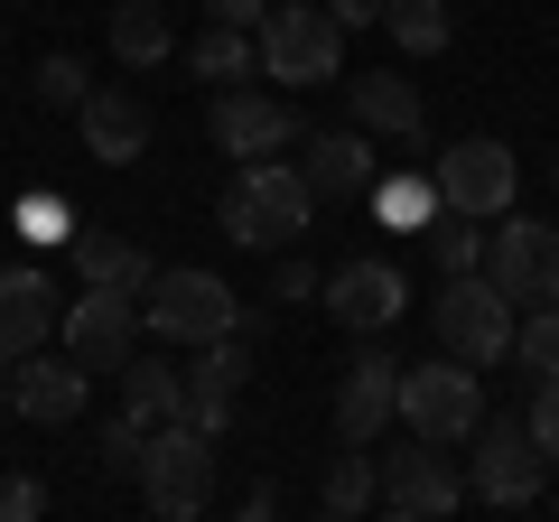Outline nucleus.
I'll use <instances>...</instances> for the list:
<instances>
[{"label": "nucleus", "instance_id": "f257e3e1", "mask_svg": "<svg viewBox=\"0 0 559 522\" xmlns=\"http://www.w3.org/2000/svg\"><path fill=\"white\" fill-rule=\"evenodd\" d=\"M215 224L242 252H289V242L318 234V187H308L299 159H242L234 187L215 197Z\"/></svg>", "mask_w": 559, "mask_h": 522}, {"label": "nucleus", "instance_id": "f03ea898", "mask_svg": "<svg viewBox=\"0 0 559 522\" xmlns=\"http://www.w3.org/2000/svg\"><path fill=\"white\" fill-rule=\"evenodd\" d=\"M252 57H261V75H280V94L345 84V28L326 20V0H280L252 28Z\"/></svg>", "mask_w": 559, "mask_h": 522}, {"label": "nucleus", "instance_id": "7ed1b4c3", "mask_svg": "<svg viewBox=\"0 0 559 522\" xmlns=\"http://www.w3.org/2000/svg\"><path fill=\"white\" fill-rule=\"evenodd\" d=\"M392 420L411 429V439H429V448L476 439V429H485V382H476V364H457V355H439V364H401V402H392Z\"/></svg>", "mask_w": 559, "mask_h": 522}, {"label": "nucleus", "instance_id": "20e7f679", "mask_svg": "<svg viewBox=\"0 0 559 522\" xmlns=\"http://www.w3.org/2000/svg\"><path fill=\"white\" fill-rule=\"evenodd\" d=\"M140 327L168 345H215V336H252V308L215 281V271H159L140 289Z\"/></svg>", "mask_w": 559, "mask_h": 522}, {"label": "nucleus", "instance_id": "39448f33", "mask_svg": "<svg viewBox=\"0 0 559 522\" xmlns=\"http://www.w3.org/2000/svg\"><path fill=\"white\" fill-rule=\"evenodd\" d=\"M140 495H150L159 522H197L205 495H215V439L187 429V420L150 429V448H140Z\"/></svg>", "mask_w": 559, "mask_h": 522}, {"label": "nucleus", "instance_id": "423d86ee", "mask_svg": "<svg viewBox=\"0 0 559 522\" xmlns=\"http://www.w3.org/2000/svg\"><path fill=\"white\" fill-rule=\"evenodd\" d=\"M485 281H495L513 308H550L559 299V224L495 215L485 224Z\"/></svg>", "mask_w": 559, "mask_h": 522}, {"label": "nucleus", "instance_id": "0eeeda50", "mask_svg": "<svg viewBox=\"0 0 559 522\" xmlns=\"http://www.w3.org/2000/svg\"><path fill=\"white\" fill-rule=\"evenodd\" d=\"M513 318H522V308L503 299L485 271H466V281H448L439 299H429V327H439V345L457 364H503V355H513Z\"/></svg>", "mask_w": 559, "mask_h": 522}, {"label": "nucleus", "instance_id": "6e6552de", "mask_svg": "<svg viewBox=\"0 0 559 522\" xmlns=\"http://www.w3.org/2000/svg\"><path fill=\"white\" fill-rule=\"evenodd\" d=\"M429 178H439V205H448V215H466V224H495V215H513V187H522V168H513V150H503V141H485V131H476V141H448Z\"/></svg>", "mask_w": 559, "mask_h": 522}, {"label": "nucleus", "instance_id": "1a4fd4ad", "mask_svg": "<svg viewBox=\"0 0 559 522\" xmlns=\"http://www.w3.org/2000/svg\"><path fill=\"white\" fill-rule=\"evenodd\" d=\"M205 131H215V150L224 159H280V150H299L308 131H299V103L289 94H252V84H224L215 94V112H205Z\"/></svg>", "mask_w": 559, "mask_h": 522}, {"label": "nucleus", "instance_id": "9d476101", "mask_svg": "<svg viewBox=\"0 0 559 522\" xmlns=\"http://www.w3.org/2000/svg\"><path fill=\"white\" fill-rule=\"evenodd\" d=\"M540 485H550V458L532 448V429H522V420H485V429H476V458H466V495H485V503H532Z\"/></svg>", "mask_w": 559, "mask_h": 522}, {"label": "nucleus", "instance_id": "9b49d317", "mask_svg": "<svg viewBox=\"0 0 559 522\" xmlns=\"http://www.w3.org/2000/svg\"><path fill=\"white\" fill-rule=\"evenodd\" d=\"M318 299H326V318H336V327H355V336H382V327L411 308V281H401V261L364 252V261H345V271H326Z\"/></svg>", "mask_w": 559, "mask_h": 522}, {"label": "nucleus", "instance_id": "f8f14e48", "mask_svg": "<svg viewBox=\"0 0 559 522\" xmlns=\"http://www.w3.org/2000/svg\"><path fill=\"white\" fill-rule=\"evenodd\" d=\"M66 355L84 364V373H121L131 364V327H140V299L131 289H84V299H66Z\"/></svg>", "mask_w": 559, "mask_h": 522}, {"label": "nucleus", "instance_id": "ddd939ff", "mask_svg": "<svg viewBox=\"0 0 559 522\" xmlns=\"http://www.w3.org/2000/svg\"><path fill=\"white\" fill-rule=\"evenodd\" d=\"M382 495H392V513H419V522H448L466 503V476L448 466V448H429V439H411V448H392L382 458Z\"/></svg>", "mask_w": 559, "mask_h": 522}, {"label": "nucleus", "instance_id": "4468645a", "mask_svg": "<svg viewBox=\"0 0 559 522\" xmlns=\"http://www.w3.org/2000/svg\"><path fill=\"white\" fill-rule=\"evenodd\" d=\"M84 392H94V373H84L75 355H20L10 364V411H20V420H38V429H66L84 411Z\"/></svg>", "mask_w": 559, "mask_h": 522}, {"label": "nucleus", "instance_id": "2eb2a0df", "mask_svg": "<svg viewBox=\"0 0 559 522\" xmlns=\"http://www.w3.org/2000/svg\"><path fill=\"white\" fill-rule=\"evenodd\" d=\"M299 168H308V187H318V205L336 197V205H364L373 197V178H382V150H373V131H318V141H299Z\"/></svg>", "mask_w": 559, "mask_h": 522}, {"label": "nucleus", "instance_id": "dca6fc26", "mask_svg": "<svg viewBox=\"0 0 559 522\" xmlns=\"http://www.w3.org/2000/svg\"><path fill=\"white\" fill-rule=\"evenodd\" d=\"M47 336H57V281H47L38 261H10L0 271V364L38 355Z\"/></svg>", "mask_w": 559, "mask_h": 522}, {"label": "nucleus", "instance_id": "f3484780", "mask_svg": "<svg viewBox=\"0 0 559 522\" xmlns=\"http://www.w3.org/2000/svg\"><path fill=\"white\" fill-rule=\"evenodd\" d=\"M392 402H401V364H392V355H355V364H345V382H336V439H345V448L382 439Z\"/></svg>", "mask_w": 559, "mask_h": 522}, {"label": "nucleus", "instance_id": "a211bd4d", "mask_svg": "<svg viewBox=\"0 0 559 522\" xmlns=\"http://www.w3.org/2000/svg\"><path fill=\"white\" fill-rule=\"evenodd\" d=\"M345 103H355V131H373V141H419L429 131L411 75H345Z\"/></svg>", "mask_w": 559, "mask_h": 522}, {"label": "nucleus", "instance_id": "6ab92c4d", "mask_svg": "<svg viewBox=\"0 0 559 522\" xmlns=\"http://www.w3.org/2000/svg\"><path fill=\"white\" fill-rule=\"evenodd\" d=\"M75 121H84V150H94L103 168H131L140 150H150V112H140L131 94H103V84H94Z\"/></svg>", "mask_w": 559, "mask_h": 522}, {"label": "nucleus", "instance_id": "aec40b11", "mask_svg": "<svg viewBox=\"0 0 559 522\" xmlns=\"http://www.w3.org/2000/svg\"><path fill=\"white\" fill-rule=\"evenodd\" d=\"M66 252H75V281H84V289H131V299H140V289L159 281V261L140 252V242H121V234H94V224H84V234L66 242Z\"/></svg>", "mask_w": 559, "mask_h": 522}, {"label": "nucleus", "instance_id": "412c9836", "mask_svg": "<svg viewBox=\"0 0 559 522\" xmlns=\"http://www.w3.org/2000/svg\"><path fill=\"white\" fill-rule=\"evenodd\" d=\"M364 205H373V224H392V234H429V224L448 215V205H439V178H429V168H382Z\"/></svg>", "mask_w": 559, "mask_h": 522}, {"label": "nucleus", "instance_id": "4be33fe9", "mask_svg": "<svg viewBox=\"0 0 559 522\" xmlns=\"http://www.w3.org/2000/svg\"><path fill=\"white\" fill-rule=\"evenodd\" d=\"M178 402H187V373H178V364H159V355H131V364H121V420L168 429V420H178Z\"/></svg>", "mask_w": 559, "mask_h": 522}, {"label": "nucleus", "instance_id": "5701e85b", "mask_svg": "<svg viewBox=\"0 0 559 522\" xmlns=\"http://www.w3.org/2000/svg\"><path fill=\"white\" fill-rule=\"evenodd\" d=\"M168 47H178V28H168L159 0H121V10H112V57L131 66V75H140V66H159Z\"/></svg>", "mask_w": 559, "mask_h": 522}, {"label": "nucleus", "instance_id": "b1692460", "mask_svg": "<svg viewBox=\"0 0 559 522\" xmlns=\"http://www.w3.org/2000/svg\"><path fill=\"white\" fill-rule=\"evenodd\" d=\"M382 28H392L401 57H448V38H457L448 0H392V10H382Z\"/></svg>", "mask_w": 559, "mask_h": 522}, {"label": "nucleus", "instance_id": "393cba45", "mask_svg": "<svg viewBox=\"0 0 559 522\" xmlns=\"http://www.w3.org/2000/svg\"><path fill=\"white\" fill-rule=\"evenodd\" d=\"M187 66H197V75H224V84H234V75H252V28H215V20H205L197 28V47H187Z\"/></svg>", "mask_w": 559, "mask_h": 522}, {"label": "nucleus", "instance_id": "a878e982", "mask_svg": "<svg viewBox=\"0 0 559 522\" xmlns=\"http://www.w3.org/2000/svg\"><path fill=\"white\" fill-rule=\"evenodd\" d=\"M513 364H522V373H559V299L550 308H522V318H513Z\"/></svg>", "mask_w": 559, "mask_h": 522}, {"label": "nucleus", "instance_id": "bb28decb", "mask_svg": "<svg viewBox=\"0 0 559 522\" xmlns=\"http://www.w3.org/2000/svg\"><path fill=\"white\" fill-rule=\"evenodd\" d=\"M234 382H215V373H197V364H187V402H178V420L187 429H205V439H224V429H234Z\"/></svg>", "mask_w": 559, "mask_h": 522}, {"label": "nucleus", "instance_id": "cd10ccee", "mask_svg": "<svg viewBox=\"0 0 559 522\" xmlns=\"http://www.w3.org/2000/svg\"><path fill=\"white\" fill-rule=\"evenodd\" d=\"M28 94H38L47 112H84V94H94V66H84V57H38Z\"/></svg>", "mask_w": 559, "mask_h": 522}, {"label": "nucleus", "instance_id": "c85d7f7f", "mask_svg": "<svg viewBox=\"0 0 559 522\" xmlns=\"http://www.w3.org/2000/svg\"><path fill=\"white\" fill-rule=\"evenodd\" d=\"M373 495H382V466H364L355 448H345V458L326 466V513H336V522H364V503H373Z\"/></svg>", "mask_w": 559, "mask_h": 522}, {"label": "nucleus", "instance_id": "c756f323", "mask_svg": "<svg viewBox=\"0 0 559 522\" xmlns=\"http://www.w3.org/2000/svg\"><path fill=\"white\" fill-rule=\"evenodd\" d=\"M429 261H439L448 281H466V271H485V224H466V215L429 224Z\"/></svg>", "mask_w": 559, "mask_h": 522}, {"label": "nucleus", "instance_id": "7c9ffc66", "mask_svg": "<svg viewBox=\"0 0 559 522\" xmlns=\"http://www.w3.org/2000/svg\"><path fill=\"white\" fill-rule=\"evenodd\" d=\"M522 429H532V448L559 466V373H540V382H532V411H522Z\"/></svg>", "mask_w": 559, "mask_h": 522}, {"label": "nucleus", "instance_id": "2f4dec72", "mask_svg": "<svg viewBox=\"0 0 559 522\" xmlns=\"http://www.w3.org/2000/svg\"><path fill=\"white\" fill-rule=\"evenodd\" d=\"M197 373H215V382H252V336H215V345H197Z\"/></svg>", "mask_w": 559, "mask_h": 522}, {"label": "nucleus", "instance_id": "473e14b6", "mask_svg": "<svg viewBox=\"0 0 559 522\" xmlns=\"http://www.w3.org/2000/svg\"><path fill=\"white\" fill-rule=\"evenodd\" d=\"M0 522H47V485L38 476H0Z\"/></svg>", "mask_w": 559, "mask_h": 522}, {"label": "nucleus", "instance_id": "72a5a7b5", "mask_svg": "<svg viewBox=\"0 0 559 522\" xmlns=\"http://www.w3.org/2000/svg\"><path fill=\"white\" fill-rule=\"evenodd\" d=\"M140 448H150V429H140V420L103 429V466H112V476H140Z\"/></svg>", "mask_w": 559, "mask_h": 522}, {"label": "nucleus", "instance_id": "f704fd0d", "mask_svg": "<svg viewBox=\"0 0 559 522\" xmlns=\"http://www.w3.org/2000/svg\"><path fill=\"white\" fill-rule=\"evenodd\" d=\"M28 234H38V242H75V215H66V197H28Z\"/></svg>", "mask_w": 559, "mask_h": 522}, {"label": "nucleus", "instance_id": "c9c22d12", "mask_svg": "<svg viewBox=\"0 0 559 522\" xmlns=\"http://www.w3.org/2000/svg\"><path fill=\"white\" fill-rule=\"evenodd\" d=\"M205 20H215V28H261V20H271V0H205Z\"/></svg>", "mask_w": 559, "mask_h": 522}, {"label": "nucleus", "instance_id": "e433bc0d", "mask_svg": "<svg viewBox=\"0 0 559 522\" xmlns=\"http://www.w3.org/2000/svg\"><path fill=\"white\" fill-rule=\"evenodd\" d=\"M271 299L280 308H289V299H318V271H308V261H280V289H271Z\"/></svg>", "mask_w": 559, "mask_h": 522}, {"label": "nucleus", "instance_id": "4c0bfd02", "mask_svg": "<svg viewBox=\"0 0 559 522\" xmlns=\"http://www.w3.org/2000/svg\"><path fill=\"white\" fill-rule=\"evenodd\" d=\"M382 10H392V0H326V20H336V28H364V20H382Z\"/></svg>", "mask_w": 559, "mask_h": 522}, {"label": "nucleus", "instance_id": "58836bf2", "mask_svg": "<svg viewBox=\"0 0 559 522\" xmlns=\"http://www.w3.org/2000/svg\"><path fill=\"white\" fill-rule=\"evenodd\" d=\"M234 522H280V503H271V495H252V503H242Z\"/></svg>", "mask_w": 559, "mask_h": 522}, {"label": "nucleus", "instance_id": "ea45409f", "mask_svg": "<svg viewBox=\"0 0 559 522\" xmlns=\"http://www.w3.org/2000/svg\"><path fill=\"white\" fill-rule=\"evenodd\" d=\"M0 420H10V364H0Z\"/></svg>", "mask_w": 559, "mask_h": 522}, {"label": "nucleus", "instance_id": "a19ab883", "mask_svg": "<svg viewBox=\"0 0 559 522\" xmlns=\"http://www.w3.org/2000/svg\"><path fill=\"white\" fill-rule=\"evenodd\" d=\"M392 522H419V513H392Z\"/></svg>", "mask_w": 559, "mask_h": 522}, {"label": "nucleus", "instance_id": "79ce46f5", "mask_svg": "<svg viewBox=\"0 0 559 522\" xmlns=\"http://www.w3.org/2000/svg\"><path fill=\"white\" fill-rule=\"evenodd\" d=\"M318 522H336V513H318Z\"/></svg>", "mask_w": 559, "mask_h": 522}, {"label": "nucleus", "instance_id": "37998d69", "mask_svg": "<svg viewBox=\"0 0 559 522\" xmlns=\"http://www.w3.org/2000/svg\"><path fill=\"white\" fill-rule=\"evenodd\" d=\"M448 522H457V513H448Z\"/></svg>", "mask_w": 559, "mask_h": 522}]
</instances>
